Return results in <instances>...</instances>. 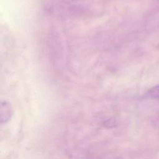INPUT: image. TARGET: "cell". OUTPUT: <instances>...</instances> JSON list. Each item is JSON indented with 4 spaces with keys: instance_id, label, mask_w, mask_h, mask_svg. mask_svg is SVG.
<instances>
[{
    "instance_id": "obj_1",
    "label": "cell",
    "mask_w": 159,
    "mask_h": 159,
    "mask_svg": "<svg viewBox=\"0 0 159 159\" xmlns=\"http://www.w3.org/2000/svg\"><path fill=\"white\" fill-rule=\"evenodd\" d=\"M12 108L10 103L6 101H1L0 106V123L6 124L11 118Z\"/></svg>"
},
{
    "instance_id": "obj_2",
    "label": "cell",
    "mask_w": 159,
    "mask_h": 159,
    "mask_svg": "<svg viewBox=\"0 0 159 159\" xmlns=\"http://www.w3.org/2000/svg\"><path fill=\"white\" fill-rule=\"evenodd\" d=\"M145 96L147 98L152 99H159V84L149 89Z\"/></svg>"
}]
</instances>
